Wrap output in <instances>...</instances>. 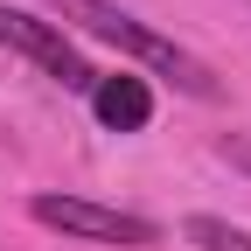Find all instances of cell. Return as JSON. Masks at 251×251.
I'll use <instances>...</instances> for the list:
<instances>
[{"mask_svg":"<svg viewBox=\"0 0 251 251\" xmlns=\"http://www.w3.org/2000/svg\"><path fill=\"white\" fill-rule=\"evenodd\" d=\"M181 237L196 244V251H251V230L230 224V216H209V209H202V216H188Z\"/></svg>","mask_w":251,"mask_h":251,"instance_id":"cell-5","label":"cell"},{"mask_svg":"<svg viewBox=\"0 0 251 251\" xmlns=\"http://www.w3.org/2000/svg\"><path fill=\"white\" fill-rule=\"evenodd\" d=\"M42 7H56V21H77L91 42H105V49H119V56L147 63L153 77H168L175 91H188V98H202V105H209V98H224V77H216L196 49H181L175 35L147 28L140 14H126L119 0H42Z\"/></svg>","mask_w":251,"mask_h":251,"instance_id":"cell-1","label":"cell"},{"mask_svg":"<svg viewBox=\"0 0 251 251\" xmlns=\"http://www.w3.org/2000/svg\"><path fill=\"white\" fill-rule=\"evenodd\" d=\"M0 49L28 56L35 70H49L56 84H70V91H91V84H98V70H91V63L70 49V35H63L56 21L28 14V7H7V0H0Z\"/></svg>","mask_w":251,"mask_h":251,"instance_id":"cell-3","label":"cell"},{"mask_svg":"<svg viewBox=\"0 0 251 251\" xmlns=\"http://www.w3.org/2000/svg\"><path fill=\"white\" fill-rule=\"evenodd\" d=\"M91 112H98V126H105V133H140V126L153 119V91H147V77L112 70V77H98V84H91Z\"/></svg>","mask_w":251,"mask_h":251,"instance_id":"cell-4","label":"cell"},{"mask_svg":"<svg viewBox=\"0 0 251 251\" xmlns=\"http://www.w3.org/2000/svg\"><path fill=\"white\" fill-rule=\"evenodd\" d=\"M216 153H224V161L251 181V133H224V140H216Z\"/></svg>","mask_w":251,"mask_h":251,"instance_id":"cell-6","label":"cell"},{"mask_svg":"<svg viewBox=\"0 0 251 251\" xmlns=\"http://www.w3.org/2000/svg\"><path fill=\"white\" fill-rule=\"evenodd\" d=\"M28 216L63 237H84V244H126V251H147L161 244V224L153 216H133V209H112V202H91V196H35Z\"/></svg>","mask_w":251,"mask_h":251,"instance_id":"cell-2","label":"cell"}]
</instances>
